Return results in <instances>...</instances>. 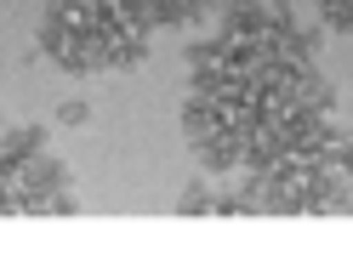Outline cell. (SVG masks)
<instances>
[{"mask_svg":"<svg viewBox=\"0 0 353 267\" xmlns=\"http://www.w3.org/2000/svg\"><path fill=\"white\" fill-rule=\"evenodd\" d=\"M143 23L160 34V29H183V23H200V17L216 6V0H125Z\"/></svg>","mask_w":353,"mask_h":267,"instance_id":"3","label":"cell"},{"mask_svg":"<svg viewBox=\"0 0 353 267\" xmlns=\"http://www.w3.org/2000/svg\"><path fill=\"white\" fill-rule=\"evenodd\" d=\"M74 171L52 153L46 125H0V216H74Z\"/></svg>","mask_w":353,"mask_h":267,"instance_id":"2","label":"cell"},{"mask_svg":"<svg viewBox=\"0 0 353 267\" xmlns=\"http://www.w3.org/2000/svg\"><path fill=\"white\" fill-rule=\"evenodd\" d=\"M154 29L125 0H40L34 52L63 74H125L148 63Z\"/></svg>","mask_w":353,"mask_h":267,"instance_id":"1","label":"cell"}]
</instances>
